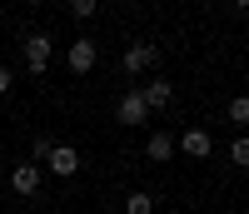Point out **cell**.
<instances>
[{"label":"cell","mask_w":249,"mask_h":214,"mask_svg":"<svg viewBox=\"0 0 249 214\" xmlns=\"http://www.w3.org/2000/svg\"><path fill=\"white\" fill-rule=\"evenodd\" d=\"M230 120H234V125H249V100H244V95L230 100Z\"/></svg>","instance_id":"11"},{"label":"cell","mask_w":249,"mask_h":214,"mask_svg":"<svg viewBox=\"0 0 249 214\" xmlns=\"http://www.w3.org/2000/svg\"><path fill=\"white\" fill-rule=\"evenodd\" d=\"M175 149H179V155H190V160H210L214 140H210V130H179V135H175Z\"/></svg>","instance_id":"7"},{"label":"cell","mask_w":249,"mask_h":214,"mask_svg":"<svg viewBox=\"0 0 249 214\" xmlns=\"http://www.w3.org/2000/svg\"><path fill=\"white\" fill-rule=\"evenodd\" d=\"M5 90H10V70L0 65V100H5Z\"/></svg>","instance_id":"15"},{"label":"cell","mask_w":249,"mask_h":214,"mask_svg":"<svg viewBox=\"0 0 249 214\" xmlns=\"http://www.w3.org/2000/svg\"><path fill=\"white\" fill-rule=\"evenodd\" d=\"M50 149H55V140H50V135H35V140H30V160H45Z\"/></svg>","instance_id":"12"},{"label":"cell","mask_w":249,"mask_h":214,"mask_svg":"<svg viewBox=\"0 0 249 214\" xmlns=\"http://www.w3.org/2000/svg\"><path fill=\"white\" fill-rule=\"evenodd\" d=\"M124 214H155V195H144V189H135V195L124 199Z\"/></svg>","instance_id":"10"},{"label":"cell","mask_w":249,"mask_h":214,"mask_svg":"<svg viewBox=\"0 0 249 214\" xmlns=\"http://www.w3.org/2000/svg\"><path fill=\"white\" fill-rule=\"evenodd\" d=\"M230 160H234V164H249V140H244V135L230 144Z\"/></svg>","instance_id":"14"},{"label":"cell","mask_w":249,"mask_h":214,"mask_svg":"<svg viewBox=\"0 0 249 214\" xmlns=\"http://www.w3.org/2000/svg\"><path fill=\"white\" fill-rule=\"evenodd\" d=\"M95 10H100L95 0H70V15H75V20H95Z\"/></svg>","instance_id":"13"},{"label":"cell","mask_w":249,"mask_h":214,"mask_svg":"<svg viewBox=\"0 0 249 214\" xmlns=\"http://www.w3.org/2000/svg\"><path fill=\"white\" fill-rule=\"evenodd\" d=\"M50 55H55V40H50L45 30H30V35H25V60H30V75H45Z\"/></svg>","instance_id":"1"},{"label":"cell","mask_w":249,"mask_h":214,"mask_svg":"<svg viewBox=\"0 0 249 214\" xmlns=\"http://www.w3.org/2000/svg\"><path fill=\"white\" fill-rule=\"evenodd\" d=\"M144 155H150V164H170L179 149H175V130H155L150 140H144Z\"/></svg>","instance_id":"8"},{"label":"cell","mask_w":249,"mask_h":214,"mask_svg":"<svg viewBox=\"0 0 249 214\" xmlns=\"http://www.w3.org/2000/svg\"><path fill=\"white\" fill-rule=\"evenodd\" d=\"M25 5H40V0H25Z\"/></svg>","instance_id":"17"},{"label":"cell","mask_w":249,"mask_h":214,"mask_svg":"<svg viewBox=\"0 0 249 214\" xmlns=\"http://www.w3.org/2000/svg\"><path fill=\"white\" fill-rule=\"evenodd\" d=\"M115 120H120V125H144V120H150V105H144L140 85H135V90H124V95H120V105H115Z\"/></svg>","instance_id":"4"},{"label":"cell","mask_w":249,"mask_h":214,"mask_svg":"<svg viewBox=\"0 0 249 214\" xmlns=\"http://www.w3.org/2000/svg\"><path fill=\"white\" fill-rule=\"evenodd\" d=\"M95 55H100V45H95V40H90V35H80V40H75V45L65 50V65H70L75 75H90V70H95Z\"/></svg>","instance_id":"6"},{"label":"cell","mask_w":249,"mask_h":214,"mask_svg":"<svg viewBox=\"0 0 249 214\" xmlns=\"http://www.w3.org/2000/svg\"><path fill=\"white\" fill-rule=\"evenodd\" d=\"M244 5H249V0H234V10H244Z\"/></svg>","instance_id":"16"},{"label":"cell","mask_w":249,"mask_h":214,"mask_svg":"<svg viewBox=\"0 0 249 214\" xmlns=\"http://www.w3.org/2000/svg\"><path fill=\"white\" fill-rule=\"evenodd\" d=\"M155 60H160V50L150 45V40H135V45L120 55V70L124 75H140V70H155Z\"/></svg>","instance_id":"2"},{"label":"cell","mask_w":249,"mask_h":214,"mask_svg":"<svg viewBox=\"0 0 249 214\" xmlns=\"http://www.w3.org/2000/svg\"><path fill=\"white\" fill-rule=\"evenodd\" d=\"M45 169L60 175V179H75V175H80V149H75V144H55L50 155H45Z\"/></svg>","instance_id":"3"},{"label":"cell","mask_w":249,"mask_h":214,"mask_svg":"<svg viewBox=\"0 0 249 214\" xmlns=\"http://www.w3.org/2000/svg\"><path fill=\"white\" fill-rule=\"evenodd\" d=\"M140 95H144V105H150V110H164V105L175 100V85H170V80H150Z\"/></svg>","instance_id":"9"},{"label":"cell","mask_w":249,"mask_h":214,"mask_svg":"<svg viewBox=\"0 0 249 214\" xmlns=\"http://www.w3.org/2000/svg\"><path fill=\"white\" fill-rule=\"evenodd\" d=\"M10 189L20 199H30V195H40V164L35 160H20L15 169H10Z\"/></svg>","instance_id":"5"}]
</instances>
